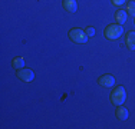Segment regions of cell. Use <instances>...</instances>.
Masks as SVG:
<instances>
[{
    "instance_id": "obj_9",
    "label": "cell",
    "mask_w": 135,
    "mask_h": 129,
    "mask_svg": "<svg viewBox=\"0 0 135 129\" xmlns=\"http://www.w3.org/2000/svg\"><path fill=\"white\" fill-rule=\"evenodd\" d=\"M127 17H128V13L125 10H117V13H115V20H117V23H125L127 22Z\"/></svg>"
},
{
    "instance_id": "obj_4",
    "label": "cell",
    "mask_w": 135,
    "mask_h": 129,
    "mask_svg": "<svg viewBox=\"0 0 135 129\" xmlns=\"http://www.w3.org/2000/svg\"><path fill=\"white\" fill-rule=\"evenodd\" d=\"M17 77L23 82H32L35 79V73L32 69H26V67H22L17 70Z\"/></svg>"
},
{
    "instance_id": "obj_13",
    "label": "cell",
    "mask_w": 135,
    "mask_h": 129,
    "mask_svg": "<svg viewBox=\"0 0 135 129\" xmlns=\"http://www.w3.org/2000/svg\"><path fill=\"white\" fill-rule=\"evenodd\" d=\"M111 2H112V4H114V6H122L127 0H111Z\"/></svg>"
},
{
    "instance_id": "obj_10",
    "label": "cell",
    "mask_w": 135,
    "mask_h": 129,
    "mask_svg": "<svg viewBox=\"0 0 135 129\" xmlns=\"http://www.w3.org/2000/svg\"><path fill=\"white\" fill-rule=\"evenodd\" d=\"M12 66H13V69H16V70H19V69H22V67H25V59H23L22 56L15 57V59L12 60Z\"/></svg>"
},
{
    "instance_id": "obj_11",
    "label": "cell",
    "mask_w": 135,
    "mask_h": 129,
    "mask_svg": "<svg viewBox=\"0 0 135 129\" xmlns=\"http://www.w3.org/2000/svg\"><path fill=\"white\" fill-rule=\"evenodd\" d=\"M125 12H127L129 16L135 17V2H128L127 7H125Z\"/></svg>"
},
{
    "instance_id": "obj_5",
    "label": "cell",
    "mask_w": 135,
    "mask_h": 129,
    "mask_svg": "<svg viewBox=\"0 0 135 129\" xmlns=\"http://www.w3.org/2000/svg\"><path fill=\"white\" fill-rule=\"evenodd\" d=\"M98 83L104 88H112L115 85V77L111 75H102L101 77H98Z\"/></svg>"
},
{
    "instance_id": "obj_1",
    "label": "cell",
    "mask_w": 135,
    "mask_h": 129,
    "mask_svg": "<svg viewBox=\"0 0 135 129\" xmlns=\"http://www.w3.org/2000/svg\"><path fill=\"white\" fill-rule=\"evenodd\" d=\"M122 33H124V27L119 23H112V24L107 26V29L104 32L105 37L108 40H117V39H119L122 36Z\"/></svg>"
},
{
    "instance_id": "obj_3",
    "label": "cell",
    "mask_w": 135,
    "mask_h": 129,
    "mask_svg": "<svg viewBox=\"0 0 135 129\" xmlns=\"http://www.w3.org/2000/svg\"><path fill=\"white\" fill-rule=\"evenodd\" d=\"M69 37L72 42H75V43H85L86 40H88V34L85 33V30H82V29H72V30L69 32Z\"/></svg>"
},
{
    "instance_id": "obj_14",
    "label": "cell",
    "mask_w": 135,
    "mask_h": 129,
    "mask_svg": "<svg viewBox=\"0 0 135 129\" xmlns=\"http://www.w3.org/2000/svg\"><path fill=\"white\" fill-rule=\"evenodd\" d=\"M134 19H135V17H134Z\"/></svg>"
},
{
    "instance_id": "obj_8",
    "label": "cell",
    "mask_w": 135,
    "mask_h": 129,
    "mask_svg": "<svg viewBox=\"0 0 135 129\" xmlns=\"http://www.w3.org/2000/svg\"><path fill=\"white\" fill-rule=\"evenodd\" d=\"M115 115H117V118L119 119V121H125V119H128V116H129V112H128L127 108L118 105V109L115 111Z\"/></svg>"
},
{
    "instance_id": "obj_12",
    "label": "cell",
    "mask_w": 135,
    "mask_h": 129,
    "mask_svg": "<svg viewBox=\"0 0 135 129\" xmlns=\"http://www.w3.org/2000/svg\"><path fill=\"white\" fill-rule=\"evenodd\" d=\"M85 33L88 34L89 37H92V36H95V29H94V27H91V26H88V27L85 29Z\"/></svg>"
},
{
    "instance_id": "obj_2",
    "label": "cell",
    "mask_w": 135,
    "mask_h": 129,
    "mask_svg": "<svg viewBox=\"0 0 135 129\" xmlns=\"http://www.w3.org/2000/svg\"><path fill=\"white\" fill-rule=\"evenodd\" d=\"M127 99V92H125L124 86H117L111 92V102L115 105H122Z\"/></svg>"
},
{
    "instance_id": "obj_7",
    "label": "cell",
    "mask_w": 135,
    "mask_h": 129,
    "mask_svg": "<svg viewBox=\"0 0 135 129\" xmlns=\"http://www.w3.org/2000/svg\"><path fill=\"white\" fill-rule=\"evenodd\" d=\"M125 43H127L128 49L131 50H135V32L134 30H129L125 36Z\"/></svg>"
},
{
    "instance_id": "obj_6",
    "label": "cell",
    "mask_w": 135,
    "mask_h": 129,
    "mask_svg": "<svg viewBox=\"0 0 135 129\" xmlns=\"http://www.w3.org/2000/svg\"><path fill=\"white\" fill-rule=\"evenodd\" d=\"M62 6H63V9H65L66 12H69V13L76 12V9H78V3H76V0H63Z\"/></svg>"
}]
</instances>
